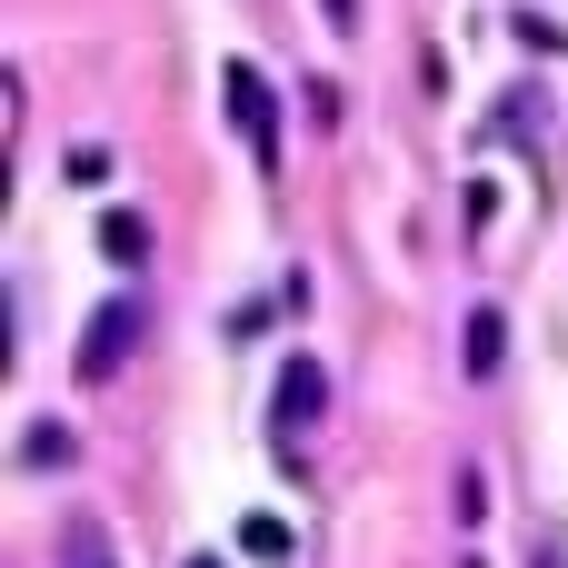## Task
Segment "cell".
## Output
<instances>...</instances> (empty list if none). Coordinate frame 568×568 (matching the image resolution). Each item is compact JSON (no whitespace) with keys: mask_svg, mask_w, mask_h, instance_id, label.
Here are the masks:
<instances>
[{"mask_svg":"<svg viewBox=\"0 0 568 568\" xmlns=\"http://www.w3.org/2000/svg\"><path fill=\"white\" fill-rule=\"evenodd\" d=\"M190 568H230V559H190Z\"/></svg>","mask_w":568,"mask_h":568,"instance_id":"obj_10","label":"cell"},{"mask_svg":"<svg viewBox=\"0 0 568 568\" xmlns=\"http://www.w3.org/2000/svg\"><path fill=\"white\" fill-rule=\"evenodd\" d=\"M329 10V30H359V0H320Z\"/></svg>","mask_w":568,"mask_h":568,"instance_id":"obj_9","label":"cell"},{"mask_svg":"<svg viewBox=\"0 0 568 568\" xmlns=\"http://www.w3.org/2000/svg\"><path fill=\"white\" fill-rule=\"evenodd\" d=\"M70 459H80V429L70 419H30L20 429V469H70Z\"/></svg>","mask_w":568,"mask_h":568,"instance_id":"obj_6","label":"cell"},{"mask_svg":"<svg viewBox=\"0 0 568 568\" xmlns=\"http://www.w3.org/2000/svg\"><path fill=\"white\" fill-rule=\"evenodd\" d=\"M459 359H469V379H499V359H509V310H499V300H479V310H469Z\"/></svg>","mask_w":568,"mask_h":568,"instance_id":"obj_4","label":"cell"},{"mask_svg":"<svg viewBox=\"0 0 568 568\" xmlns=\"http://www.w3.org/2000/svg\"><path fill=\"white\" fill-rule=\"evenodd\" d=\"M100 260H110V270H140V260H150V220H140V210H100Z\"/></svg>","mask_w":568,"mask_h":568,"instance_id":"obj_5","label":"cell"},{"mask_svg":"<svg viewBox=\"0 0 568 568\" xmlns=\"http://www.w3.org/2000/svg\"><path fill=\"white\" fill-rule=\"evenodd\" d=\"M320 419H329V369L300 349V359H280V379H270V439H280V449H300Z\"/></svg>","mask_w":568,"mask_h":568,"instance_id":"obj_3","label":"cell"},{"mask_svg":"<svg viewBox=\"0 0 568 568\" xmlns=\"http://www.w3.org/2000/svg\"><path fill=\"white\" fill-rule=\"evenodd\" d=\"M90 568H100V559H90Z\"/></svg>","mask_w":568,"mask_h":568,"instance_id":"obj_11","label":"cell"},{"mask_svg":"<svg viewBox=\"0 0 568 568\" xmlns=\"http://www.w3.org/2000/svg\"><path fill=\"white\" fill-rule=\"evenodd\" d=\"M140 329H150V310H140L130 290H120V300H100V310H90V329H80V359H70V369H80V389L120 379V369H130V349H140Z\"/></svg>","mask_w":568,"mask_h":568,"instance_id":"obj_2","label":"cell"},{"mask_svg":"<svg viewBox=\"0 0 568 568\" xmlns=\"http://www.w3.org/2000/svg\"><path fill=\"white\" fill-rule=\"evenodd\" d=\"M60 170H70V190H110V150H100V140H80Z\"/></svg>","mask_w":568,"mask_h":568,"instance_id":"obj_8","label":"cell"},{"mask_svg":"<svg viewBox=\"0 0 568 568\" xmlns=\"http://www.w3.org/2000/svg\"><path fill=\"white\" fill-rule=\"evenodd\" d=\"M240 549H250V559H290V519H270V509H260V519H240Z\"/></svg>","mask_w":568,"mask_h":568,"instance_id":"obj_7","label":"cell"},{"mask_svg":"<svg viewBox=\"0 0 568 568\" xmlns=\"http://www.w3.org/2000/svg\"><path fill=\"white\" fill-rule=\"evenodd\" d=\"M220 110H230V130L250 140V160L280 170V100H270V70H260V60H230V70H220Z\"/></svg>","mask_w":568,"mask_h":568,"instance_id":"obj_1","label":"cell"}]
</instances>
